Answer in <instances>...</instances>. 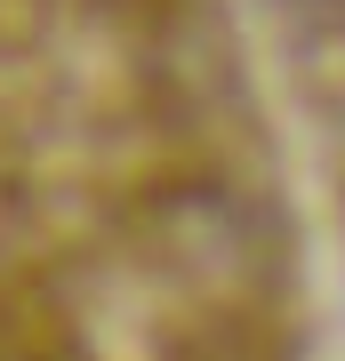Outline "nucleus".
Masks as SVG:
<instances>
[{
  "mask_svg": "<svg viewBox=\"0 0 345 361\" xmlns=\"http://www.w3.org/2000/svg\"><path fill=\"white\" fill-rule=\"evenodd\" d=\"M297 161L241 0H0V361H305Z\"/></svg>",
  "mask_w": 345,
  "mask_h": 361,
  "instance_id": "obj_1",
  "label": "nucleus"
},
{
  "mask_svg": "<svg viewBox=\"0 0 345 361\" xmlns=\"http://www.w3.org/2000/svg\"><path fill=\"white\" fill-rule=\"evenodd\" d=\"M265 16L282 32V65L313 113L321 169L337 177V201H345V0H265Z\"/></svg>",
  "mask_w": 345,
  "mask_h": 361,
  "instance_id": "obj_2",
  "label": "nucleus"
}]
</instances>
